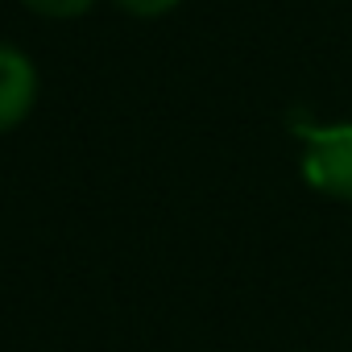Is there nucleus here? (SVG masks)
Wrapping results in <instances>:
<instances>
[{
  "mask_svg": "<svg viewBox=\"0 0 352 352\" xmlns=\"http://www.w3.org/2000/svg\"><path fill=\"white\" fill-rule=\"evenodd\" d=\"M116 5L124 13H133V17H162V13H170L179 5V0H116Z\"/></svg>",
  "mask_w": 352,
  "mask_h": 352,
  "instance_id": "obj_4",
  "label": "nucleus"
},
{
  "mask_svg": "<svg viewBox=\"0 0 352 352\" xmlns=\"http://www.w3.org/2000/svg\"><path fill=\"white\" fill-rule=\"evenodd\" d=\"M25 5L42 17H79L83 9H91V0H25Z\"/></svg>",
  "mask_w": 352,
  "mask_h": 352,
  "instance_id": "obj_3",
  "label": "nucleus"
},
{
  "mask_svg": "<svg viewBox=\"0 0 352 352\" xmlns=\"http://www.w3.org/2000/svg\"><path fill=\"white\" fill-rule=\"evenodd\" d=\"M302 137V179L352 204V124H294Z\"/></svg>",
  "mask_w": 352,
  "mask_h": 352,
  "instance_id": "obj_1",
  "label": "nucleus"
},
{
  "mask_svg": "<svg viewBox=\"0 0 352 352\" xmlns=\"http://www.w3.org/2000/svg\"><path fill=\"white\" fill-rule=\"evenodd\" d=\"M34 96H38L34 63L21 50L0 42V133L25 120V112L34 108Z\"/></svg>",
  "mask_w": 352,
  "mask_h": 352,
  "instance_id": "obj_2",
  "label": "nucleus"
}]
</instances>
